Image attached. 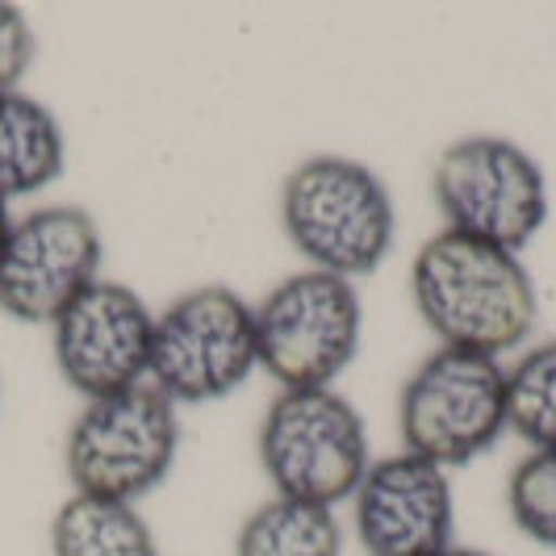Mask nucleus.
I'll list each match as a JSON object with an SVG mask.
<instances>
[{
  "instance_id": "14",
  "label": "nucleus",
  "mask_w": 556,
  "mask_h": 556,
  "mask_svg": "<svg viewBox=\"0 0 556 556\" xmlns=\"http://www.w3.org/2000/svg\"><path fill=\"white\" fill-rule=\"evenodd\" d=\"M343 528L327 506L273 498L255 506L235 535V556H339Z\"/></svg>"
},
{
  "instance_id": "18",
  "label": "nucleus",
  "mask_w": 556,
  "mask_h": 556,
  "mask_svg": "<svg viewBox=\"0 0 556 556\" xmlns=\"http://www.w3.org/2000/svg\"><path fill=\"white\" fill-rule=\"evenodd\" d=\"M9 226H13V218H9V205L0 201V251H4V239H9Z\"/></svg>"
},
{
  "instance_id": "17",
  "label": "nucleus",
  "mask_w": 556,
  "mask_h": 556,
  "mask_svg": "<svg viewBox=\"0 0 556 556\" xmlns=\"http://www.w3.org/2000/svg\"><path fill=\"white\" fill-rule=\"evenodd\" d=\"M34 55H38V38H34L29 17L17 4L0 0V92L22 88L26 72L34 67Z\"/></svg>"
},
{
  "instance_id": "5",
  "label": "nucleus",
  "mask_w": 556,
  "mask_h": 556,
  "mask_svg": "<svg viewBox=\"0 0 556 556\" xmlns=\"http://www.w3.org/2000/svg\"><path fill=\"white\" fill-rule=\"evenodd\" d=\"M361 293L331 273H293L255 306L260 368L280 390H334L361 352Z\"/></svg>"
},
{
  "instance_id": "15",
  "label": "nucleus",
  "mask_w": 556,
  "mask_h": 556,
  "mask_svg": "<svg viewBox=\"0 0 556 556\" xmlns=\"http://www.w3.org/2000/svg\"><path fill=\"white\" fill-rule=\"evenodd\" d=\"M506 427L535 452L556 447V339L523 352L506 368Z\"/></svg>"
},
{
  "instance_id": "10",
  "label": "nucleus",
  "mask_w": 556,
  "mask_h": 556,
  "mask_svg": "<svg viewBox=\"0 0 556 556\" xmlns=\"http://www.w3.org/2000/svg\"><path fill=\"white\" fill-rule=\"evenodd\" d=\"M51 348L59 377L84 402L117 397L147 386L155 314L130 285L101 277L51 323Z\"/></svg>"
},
{
  "instance_id": "16",
  "label": "nucleus",
  "mask_w": 556,
  "mask_h": 556,
  "mask_svg": "<svg viewBox=\"0 0 556 556\" xmlns=\"http://www.w3.org/2000/svg\"><path fill=\"white\" fill-rule=\"evenodd\" d=\"M506 506L531 544L556 553V447H540L515 465L506 481Z\"/></svg>"
},
{
  "instance_id": "11",
  "label": "nucleus",
  "mask_w": 556,
  "mask_h": 556,
  "mask_svg": "<svg viewBox=\"0 0 556 556\" xmlns=\"http://www.w3.org/2000/svg\"><path fill=\"white\" fill-rule=\"evenodd\" d=\"M352 506L356 540L368 556H440L452 548L456 498L447 469L415 452L372 460Z\"/></svg>"
},
{
  "instance_id": "3",
  "label": "nucleus",
  "mask_w": 556,
  "mask_h": 556,
  "mask_svg": "<svg viewBox=\"0 0 556 556\" xmlns=\"http://www.w3.org/2000/svg\"><path fill=\"white\" fill-rule=\"evenodd\" d=\"M255 452L277 498L334 510L352 502L368 456V427L339 390H280L260 422Z\"/></svg>"
},
{
  "instance_id": "2",
  "label": "nucleus",
  "mask_w": 556,
  "mask_h": 556,
  "mask_svg": "<svg viewBox=\"0 0 556 556\" xmlns=\"http://www.w3.org/2000/svg\"><path fill=\"white\" fill-rule=\"evenodd\" d=\"M280 226L314 273L356 285L386 264L397 239V210L386 180L361 160L314 155L280 185Z\"/></svg>"
},
{
  "instance_id": "1",
  "label": "nucleus",
  "mask_w": 556,
  "mask_h": 556,
  "mask_svg": "<svg viewBox=\"0 0 556 556\" xmlns=\"http://www.w3.org/2000/svg\"><path fill=\"white\" fill-rule=\"evenodd\" d=\"M415 309L444 348L502 361L535 331L540 298L523 255L440 230L422 243L410 268Z\"/></svg>"
},
{
  "instance_id": "12",
  "label": "nucleus",
  "mask_w": 556,
  "mask_h": 556,
  "mask_svg": "<svg viewBox=\"0 0 556 556\" xmlns=\"http://www.w3.org/2000/svg\"><path fill=\"white\" fill-rule=\"evenodd\" d=\"M67 164L59 117L22 88L0 92V201L42 193Z\"/></svg>"
},
{
  "instance_id": "6",
  "label": "nucleus",
  "mask_w": 556,
  "mask_h": 556,
  "mask_svg": "<svg viewBox=\"0 0 556 556\" xmlns=\"http://www.w3.org/2000/svg\"><path fill=\"white\" fill-rule=\"evenodd\" d=\"M260 368L255 306L226 285H201L155 314L147 386L172 406H205Z\"/></svg>"
},
{
  "instance_id": "8",
  "label": "nucleus",
  "mask_w": 556,
  "mask_h": 556,
  "mask_svg": "<svg viewBox=\"0 0 556 556\" xmlns=\"http://www.w3.org/2000/svg\"><path fill=\"white\" fill-rule=\"evenodd\" d=\"M180 452V415L160 390L139 386L88 402L67 431L63 465L76 494L139 502L160 490Z\"/></svg>"
},
{
  "instance_id": "7",
  "label": "nucleus",
  "mask_w": 556,
  "mask_h": 556,
  "mask_svg": "<svg viewBox=\"0 0 556 556\" xmlns=\"http://www.w3.org/2000/svg\"><path fill=\"white\" fill-rule=\"evenodd\" d=\"M402 447L452 469L469 465L506 431V368L494 356L440 348L410 372L397 397Z\"/></svg>"
},
{
  "instance_id": "13",
  "label": "nucleus",
  "mask_w": 556,
  "mask_h": 556,
  "mask_svg": "<svg viewBox=\"0 0 556 556\" xmlns=\"http://www.w3.org/2000/svg\"><path fill=\"white\" fill-rule=\"evenodd\" d=\"M55 556H160L155 531L135 502H110L72 494L51 523Z\"/></svg>"
},
{
  "instance_id": "9",
  "label": "nucleus",
  "mask_w": 556,
  "mask_h": 556,
  "mask_svg": "<svg viewBox=\"0 0 556 556\" xmlns=\"http://www.w3.org/2000/svg\"><path fill=\"white\" fill-rule=\"evenodd\" d=\"M101 226L80 205H42L13 218L0 251V309L13 323L51 327L101 280Z\"/></svg>"
},
{
  "instance_id": "4",
  "label": "nucleus",
  "mask_w": 556,
  "mask_h": 556,
  "mask_svg": "<svg viewBox=\"0 0 556 556\" xmlns=\"http://www.w3.org/2000/svg\"><path fill=\"white\" fill-rule=\"evenodd\" d=\"M431 193L444 230L515 255L544 230L553 210L540 160L502 135H469L444 147L431 167Z\"/></svg>"
},
{
  "instance_id": "19",
  "label": "nucleus",
  "mask_w": 556,
  "mask_h": 556,
  "mask_svg": "<svg viewBox=\"0 0 556 556\" xmlns=\"http://www.w3.org/2000/svg\"><path fill=\"white\" fill-rule=\"evenodd\" d=\"M440 556H490V553H477V548H460V544H452V548H444Z\"/></svg>"
}]
</instances>
